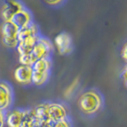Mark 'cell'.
Segmentation results:
<instances>
[{"label":"cell","mask_w":127,"mask_h":127,"mask_svg":"<svg viewBox=\"0 0 127 127\" xmlns=\"http://www.w3.org/2000/svg\"><path fill=\"white\" fill-rule=\"evenodd\" d=\"M48 117H49V121L51 123L69 118L68 108L62 102H49Z\"/></svg>","instance_id":"ba28073f"},{"label":"cell","mask_w":127,"mask_h":127,"mask_svg":"<svg viewBox=\"0 0 127 127\" xmlns=\"http://www.w3.org/2000/svg\"><path fill=\"white\" fill-rule=\"evenodd\" d=\"M78 86H79V77L77 76V77H76V78L66 87V89L64 90V93H63L64 97H65V98H68V99L71 98L73 95H75V93L76 92Z\"/></svg>","instance_id":"9a60e30c"},{"label":"cell","mask_w":127,"mask_h":127,"mask_svg":"<svg viewBox=\"0 0 127 127\" xmlns=\"http://www.w3.org/2000/svg\"><path fill=\"white\" fill-rule=\"evenodd\" d=\"M26 7L21 1H15V0H11L3 3L0 9V16L3 20V22H10L12 21L14 15Z\"/></svg>","instance_id":"5b68a950"},{"label":"cell","mask_w":127,"mask_h":127,"mask_svg":"<svg viewBox=\"0 0 127 127\" xmlns=\"http://www.w3.org/2000/svg\"><path fill=\"white\" fill-rule=\"evenodd\" d=\"M27 109L14 108L5 112V125L7 127H20L25 118Z\"/></svg>","instance_id":"9c48e42d"},{"label":"cell","mask_w":127,"mask_h":127,"mask_svg":"<svg viewBox=\"0 0 127 127\" xmlns=\"http://www.w3.org/2000/svg\"><path fill=\"white\" fill-rule=\"evenodd\" d=\"M18 28L10 22H2L0 25V36L4 46L11 49H16L18 44Z\"/></svg>","instance_id":"3957f363"},{"label":"cell","mask_w":127,"mask_h":127,"mask_svg":"<svg viewBox=\"0 0 127 127\" xmlns=\"http://www.w3.org/2000/svg\"><path fill=\"white\" fill-rule=\"evenodd\" d=\"M12 22L18 29L22 28L24 26L28 25L29 23L32 22V13H31V11L28 8H25V9H23L22 11H20L19 13H17L14 15Z\"/></svg>","instance_id":"4fadbf2b"},{"label":"cell","mask_w":127,"mask_h":127,"mask_svg":"<svg viewBox=\"0 0 127 127\" xmlns=\"http://www.w3.org/2000/svg\"><path fill=\"white\" fill-rule=\"evenodd\" d=\"M34 127H45V124L40 123V122H36V121H35V123H34Z\"/></svg>","instance_id":"7402d4cb"},{"label":"cell","mask_w":127,"mask_h":127,"mask_svg":"<svg viewBox=\"0 0 127 127\" xmlns=\"http://www.w3.org/2000/svg\"><path fill=\"white\" fill-rule=\"evenodd\" d=\"M40 35L41 34H38V35L31 36V37L25 38L23 40L18 41V44H17V47H16V51H17L19 56H21V55H29L33 49L34 45L36 44V42L38 41Z\"/></svg>","instance_id":"7c38bea8"},{"label":"cell","mask_w":127,"mask_h":127,"mask_svg":"<svg viewBox=\"0 0 127 127\" xmlns=\"http://www.w3.org/2000/svg\"><path fill=\"white\" fill-rule=\"evenodd\" d=\"M0 127H5V112L0 111Z\"/></svg>","instance_id":"d6986e66"},{"label":"cell","mask_w":127,"mask_h":127,"mask_svg":"<svg viewBox=\"0 0 127 127\" xmlns=\"http://www.w3.org/2000/svg\"><path fill=\"white\" fill-rule=\"evenodd\" d=\"M79 110L86 116L96 114L103 106V96L99 91L88 89L84 91L77 99Z\"/></svg>","instance_id":"6da1fadb"},{"label":"cell","mask_w":127,"mask_h":127,"mask_svg":"<svg viewBox=\"0 0 127 127\" xmlns=\"http://www.w3.org/2000/svg\"><path fill=\"white\" fill-rule=\"evenodd\" d=\"M121 79H122L123 85L126 87V66H124V68H123V70H122V73H121Z\"/></svg>","instance_id":"44dd1931"},{"label":"cell","mask_w":127,"mask_h":127,"mask_svg":"<svg viewBox=\"0 0 127 127\" xmlns=\"http://www.w3.org/2000/svg\"><path fill=\"white\" fill-rule=\"evenodd\" d=\"M48 105L49 102H42L37 104L35 107L32 108V116L34 118V121L36 122H40L43 124L51 123L49 121V117H48Z\"/></svg>","instance_id":"8fae6325"},{"label":"cell","mask_w":127,"mask_h":127,"mask_svg":"<svg viewBox=\"0 0 127 127\" xmlns=\"http://www.w3.org/2000/svg\"><path fill=\"white\" fill-rule=\"evenodd\" d=\"M13 77L16 82L22 85L32 84V66L19 64L13 71Z\"/></svg>","instance_id":"30bf717a"},{"label":"cell","mask_w":127,"mask_h":127,"mask_svg":"<svg viewBox=\"0 0 127 127\" xmlns=\"http://www.w3.org/2000/svg\"><path fill=\"white\" fill-rule=\"evenodd\" d=\"M53 127H73L72 125V121L69 118H66L63 120H60L56 122H53L52 123Z\"/></svg>","instance_id":"e0dca14e"},{"label":"cell","mask_w":127,"mask_h":127,"mask_svg":"<svg viewBox=\"0 0 127 127\" xmlns=\"http://www.w3.org/2000/svg\"><path fill=\"white\" fill-rule=\"evenodd\" d=\"M121 58L123 59L124 62H126V59H127V50H126V43H124L122 48H121Z\"/></svg>","instance_id":"ac0fdd59"},{"label":"cell","mask_w":127,"mask_h":127,"mask_svg":"<svg viewBox=\"0 0 127 127\" xmlns=\"http://www.w3.org/2000/svg\"><path fill=\"white\" fill-rule=\"evenodd\" d=\"M52 69L51 57L35 61L32 65V84L41 86L48 81Z\"/></svg>","instance_id":"7a4b0ae2"},{"label":"cell","mask_w":127,"mask_h":127,"mask_svg":"<svg viewBox=\"0 0 127 127\" xmlns=\"http://www.w3.org/2000/svg\"><path fill=\"white\" fill-rule=\"evenodd\" d=\"M46 3L48 5H50V6H59V5L63 4L64 2L63 1H60V0H57V1H47Z\"/></svg>","instance_id":"ffe728a7"},{"label":"cell","mask_w":127,"mask_h":127,"mask_svg":"<svg viewBox=\"0 0 127 127\" xmlns=\"http://www.w3.org/2000/svg\"><path fill=\"white\" fill-rule=\"evenodd\" d=\"M39 33V28L36 23H34L33 21L29 23L28 25L24 26L22 28H19L18 30V41L23 40L25 38L38 35Z\"/></svg>","instance_id":"5bb4252c"},{"label":"cell","mask_w":127,"mask_h":127,"mask_svg":"<svg viewBox=\"0 0 127 127\" xmlns=\"http://www.w3.org/2000/svg\"><path fill=\"white\" fill-rule=\"evenodd\" d=\"M13 103V90L7 81L0 80V111L10 110Z\"/></svg>","instance_id":"8992f818"},{"label":"cell","mask_w":127,"mask_h":127,"mask_svg":"<svg viewBox=\"0 0 127 127\" xmlns=\"http://www.w3.org/2000/svg\"><path fill=\"white\" fill-rule=\"evenodd\" d=\"M45 127H53V125H52V123H47V124H45Z\"/></svg>","instance_id":"603a6c76"},{"label":"cell","mask_w":127,"mask_h":127,"mask_svg":"<svg viewBox=\"0 0 127 127\" xmlns=\"http://www.w3.org/2000/svg\"><path fill=\"white\" fill-rule=\"evenodd\" d=\"M34 123H35V121H34V118L32 116V110L27 109L25 118L22 121L20 127H34Z\"/></svg>","instance_id":"2e32d148"},{"label":"cell","mask_w":127,"mask_h":127,"mask_svg":"<svg viewBox=\"0 0 127 127\" xmlns=\"http://www.w3.org/2000/svg\"><path fill=\"white\" fill-rule=\"evenodd\" d=\"M53 50H54L53 42L48 37L40 35L36 44L34 45L32 52L29 54L30 58L32 60V63L33 64L35 61L43 59V58L51 57Z\"/></svg>","instance_id":"277c9868"},{"label":"cell","mask_w":127,"mask_h":127,"mask_svg":"<svg viewBox=\"0 0 127 127\" xmlns=\"http://www.w3.org/2000/svg\"><path fill=\"white\" fill-rule=\"evenodd\" d=\"M60 55H69L74 50L73 38L67 32H61L56 35L54 44Z\"/></svg>","instance_id":"52a82bcc"}]
</instances>
